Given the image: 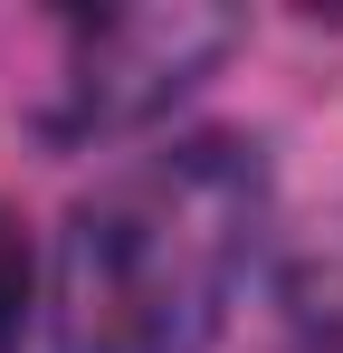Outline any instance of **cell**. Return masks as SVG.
Instances as JSON below:
<instances>
[{
	"instance_id": "1",
	"label": "cell",
	"mask_w": 343,
	"mask_h": 353,
	"mask_svg": "<svg viewBox=\"0 0 343 353\" xmlns=\"http://www.w3.org/2000/svg\"><path fill=\"white\" fill-rule=\"evenodd\" d=\"M267 239V163L238 134H181L96 181L48 258V353H210Z\"/></svg>"
},
{
	"instance_id": "3",
	"label": "cell",
	"mask_w": 343,
	"mask_h": 353,
	"mask_svg": "<svg viewBox=\"0 0 343 353\" xmlns=\"http://www.w3.org/2000/svg\"><path fill=\"white\" fill-rule=\"evenodd\" d=\"M19 325H29V239L0 210V353H19Z\"/></svg>"
},
{
	"instance_id": "2",
	"label": "cell",
	"mask_w": 343,
	"mask_h": 353,
	"mask_svg": "<svg viewBox=\"0 0 343 353\" xmlns=\"http://www.w3.org/2000/svg\"><path fill=\"white\" fill-rule=\"evenodd\" d=\"M67 58H57V96H48V134L57 143H96V134H134V124L172 115L210 67L238 48V19L229 10H76L67 29Z\"/></svg>"
}]
</instances>
